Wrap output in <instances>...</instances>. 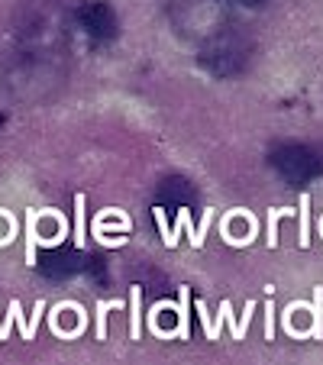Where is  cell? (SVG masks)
I'll use <instances>...</instances> for the list:
<instances>
[{"mask_svg": "<svg viewBox=\"0 0 323 365\" xmlns=\"http://www.w3.org/2000/svg\"><path fill=\"white\" fill-rule=\"evenodd\" d=\"M139 301H143V288H133L130 291V304H133V314H130V330H133V339H139Z\"/></svg>", "mask_w": 323, "mask_h": 365, "instance_id": "5b68a950", "label": "cell"}, {"mask_svg": "<svg viewBox=\"0 0 323 365\" xmlns=\"http://www.w3.org/2000/svg\"><path fill=\"white\" fill-rule=\"evenodd\" d=\"M78 240H84V197H78Z\"/></svg>", "mask_w": 323, "mask_h": 365, "instance_id": "ba28073f", "label": "cell"}, {"mask_svg": "<svg viewBox=\"0 0 323 365\" xmlns=\"http://www.w3.org/2000/svg\"><path fill=\"white\" fill-rule=\"evenodd\" d=\"M26 233H29V242H26V262H29V265H36V214H29V227H26Z\"/></svg>", "mask_w": 323, "mask_h": 365, "instance_id": "8992f818", "label": "cell"}, {"mask_svg": "<svg viewBox=\"0 0 323 365\" xmlns=\"http://www.w3.org/2000/svg\"><path fill=\"white\" fill-rule=\"evenodd\" d=\"M162 200H168V204H175L181 210V207L191 200V187H188L185 178H168L165 185H162Z\"/></svg>", "mask_w": 323, "mask_h": 365, "instance_id": "277c9868", "label": "cell"}, {"mask_svg": "<svg viewBox=\"0 0 323 365\" xmlns=\"http://www.w3.org/2000/svg\"><path fill=\"white\" fill-rule=\"evenodd\" d=\"M307 204H310V197L307 194H301V220H304V227H301V246H307Z\"/></svg>", "mask_w": 323, "mask_h": 365, "instance_id": "52a82bcc", "label": "cell"}, {"mask_svg": "<svg viewBox=\"0 0 323 365\" xmlns=\"http://www.w3.org/2000/svg\"><path fill=\"white\" fill-rule=\"evenodd\" d=\"M272 165L291 181H307L314 175L323 172V155L314 152L310 145H297V143H288V145H278L272 152Z\"/></svg>", "mask_w": 323, "mask_h": 365, "instance_id": "6da1fadb", "label": "cell"}, {"mask_svg": "<svg viewBox=\"0 0 323 365\" xmlns=\"http://www.w3.org/2000/svg\"><path fill=\"white\" fill-rule=\"evenodd\" d=\"M230 36H220V39L213 42L210 48H207V65H210L213 71H233L242 65V46L236 42V46H230Z\"/></svg>", "mask_w": 323, "mask_h": 365, "instance_id": "7a4b0ae2", "label": "cell"}, {"mask_svg": "<svg viewBox=\"0 0 323 365\" xmlns=\"http://www.w3.org/2000/svg\"><path fill=\"white\" fill-rule=\"evenodd\" d=\"M81 23L88 26L91 36H111L113 33V14H111V7H107V4H101V0L84 4Z\"/></svg>", "mask_w": 323, "mask_h": 365, "instance_id": "3957f363", "label": "cell"}]
</instances>
